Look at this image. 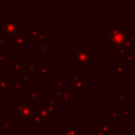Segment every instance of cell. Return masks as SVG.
Listing matches in <instances>:
<instances>
[{"label":"cell","mask_w":135,"mask_h":135,"mask_svg":"<svg viewBox=\"0 0 135 135\" xmlns=\"http://www.w3.org/2000/svg\"><path fill=\"white\" fill-rule=\"evenodd\" d=\"M39 105L31 100H17L15 103V118L17 120L31 119L38 114Z\"/></svg>","instance_id":"cell-1"},{"label":"cell","mask_w":135,"mask_h":135,"mask_svg":"<svg viewBox=\"0 0 135 135\" xmlns=\"http://www.w3.org/2000/svg\"><path fill=\"white\" fill-rule=\"evenodd\" d=\"M93 65L92 47H74L73 49V66L91 68Z\"/></svg>","instance_id":"cell-2"},{"label":"cell","mask_w":135,"mask_h":135,"mask_svg":"<svg viewBox=\"0 0 135 135\" xmlns=\"http://www.w3.org/2000/svg\"><path fill=\"white\" fill-rule=\"evenodd\" d=\"M108 41L111 45L114 47H119L124 45L127 41V35L128 33L121 27V24L119 23H113L108 30Z\"/></svg>","instance_id":"cell-3"},{"label":"cell","mask_w":135,"mask_h":135,"mask_svg":"<svg viewBox=\"0 0 135 135\" xmlns=\"http://www.w3.org/2000/svg\"><path fill=\"white\" fill-rule=\"evenodd\" d=\"M20 33V20L12 19V20H1V38H12L15 35Z\"/></svg>","instance_id":"cell-4"},{"label":"cell","mask_w":135,"mask_h":135,"mask_svg":"<svg viewBox=\"0 0 135 135\" xmlns=\"http://www.w3.org/2000/svg\"><path fill=\"white\" fill-rule=\"evenodd\" d=\"M73 92H77V91H83L86 92L88 91V77L86 76H82L79 77L78 76V72H73Z\"/></svg>","instance_id":"cell-5"},{"label":"cell","mask_w":135,"mask_h":135,"mask_svg":"<svg viewBox=\"0 0 135 135\" xmlns=\"http://www.w3.org/2000/svg\"><path fill=\"white\" fill-rule=\"evenodd\" d=\"M30 41H31V39L26 38L23 33H19L11 38V42L16 44L18 47H24L26 43H30Z\"/></svg>","instance_id":"cell-6"},{"label":"cell","mask_w":135,"mask_h":135,"mask_svg":"<svg viewBox=\"0 0 135 135\" xmlns=\"http://www.w3.org/2000/svg\"><path fill=\"white\" fill-rule=\"evenodd\" d=\"M83 130L78 128V124H64L63 126V135H81Z\"/></svg>","instance_id":"cell-7"},{"label":"cell","mask_w":135,"mask_h":135,"mask_svg":"<svg viewBox=\"0 0 135 135\" xmlns=\"http://www.w3.org/2000/svg\"><path fill=\"white\" fill-rule=\"evenodd\" d=\"M111 72L115 73L117 77H126V62H117L115 66L111 68Z\"/></svg>","instance_id":"cell-8"},{"label":"cell","mask_w":135,"mask_h":135,"mask_svg":"<svg viewBox=\"0 0 135 135\" xmlns=\"http://www.w3.org/2000/svg\"><path fill=\"white\" fill-rule=\"evenodd\" d=\"M43 107L46 108V109H49L52 112H55V111L59 110V101L55 97H50L47 100L44 101Z\"/></svg>","instance_id":"cell-9"},{"label":"cell","mask_w":135,"mask_h":135,"mask_svg":"<svg viewBox=\"0 0 135 135\" xmlns=\"http://www.w3.org/2000/svg\"><path fill=\"white\" fill-rule=\"evenodd\" d=\"M38 115L41 116L44 120H46V119L54 120V119H55V114H54V112L50 111L49 109H46V108H44V107H39Z\"/></svg>","instance_id":"cell-10"},{"label":"cell","mask_w":135,"mask_h":135,"mask_svg":"<svg viewBox=\"0 0 135 135\" xmlns=\"http://www.w3.org/2000/svg\"><path fill=\"white\" fill-rule=\"evenodd\" d=\"M8 91H11V92H24L25 91V83L21 80L12 81L9 84Z\"/></svg>","instance_id":"cell-11"},{"label":"cell","mask_w":135,"mask_h":135,"mask_svg":"<svg viewBox=\"0 0 135 135\" xmlns=\"http://www.w3.org/2000/svg\"><path fill=\"white\" fill-rule=\"evenodd\" d=\"M131 105H126L122 104L120 107V115H121V120H130L131 116H132V112H131Z\"/></svg>","instance_id":"cell-12"},{"label":"cell","mask_w":135,"mask_h":135,"mask_svg":"<svg viewBox=\"0 0 135 135\" xmlns=\"http://www.w3.org/2000/svg\"><path fill=\"white\" fill-rule=\"evenodd\" d=\"M96 130H97L98 132H101V133L105 134V135H111V132H112L111 124H109L105 119H103V120L101 121V124H97Z\"/></svg>","instance_id":"cell-13"},{"label":"cell","mask_w":135,"mask_h":135,"mask_svg":"<svg viewBox=\"0 0 135 135\" xmlns=\"http://www.w3.org/2000/svg\"><path fill=\"white\" fill-rule=\"evenodd\" d=\"M49 37H50V35L44 31V28H39L37 36H36L33 40H34L35 43H40V42H43V41H44L46 38H49Z\"/></svg>","instance_id":"cell-14"},{"label":"cell","mask_w":135,"mask_h":135,"mask_svg":"<svg viewBox=\"0 0 135 135\" xmlns=\"http://www.w3.org/2000/svg\"><path fill=\"white\" fill-rule=\"evenodd\" d=\"M12 79L9 76H0V91H8Z\"/></svg>","instance_id":"cell-15"},{"label":"cell","mask_w":135,"mask_h":135,"mask_svg":"<svg viewBox=\"0 0 135 135\" xmlns=\"http://www.w3.org/2000/svg\"><path fill=\"white\" fill-rule=\"evenodd\" d=\"M39 74L43 77L50 76V63L49 62H40L39 63Z\"/></svg>","instance_id":"cell-16"},{"label":"cell","mask_w":135,"mask_h":135,"mask_svg":"<svg viewBox=\"0 0 135 135\" xmlns=\"http://www.w3.org/2000/svg\"><path fill=\"white\" fill-rule=\"evenodd\" d=\"M74 98V92L73 91H63L62 97H61V101H63V105H68L70 103V101H72Z\"/></svg>","instance_id":"cell-17"},{"label":"cell","mask_w":135,"mask_h":135,"mask_svg":"<svg viewBox=\"0 0 135 135\" xmlns=\"http://www.w3.org/2000/svg\"><path fill=\"white\" fill-rule=\"evenodd\" d=\"M132 50L126 45H122V46H119L117 47V52H116V57L117 58H124L129 53H131Z\"/></svg>","instance_id":"cell-18"},{"label":"cell","mask_w":135,"mask_h":135,"mask_svg":"<svg viewBox=\"0 0 135 135\" xmlns=\"http://www.w3.org/2000/svg\"><path fill=\"white\" fill-rule=\"evenodd\" d=\"M64 78L62 76L54 77V90H63L64 88Z\"/></svg>","instance_id":"cell-19"},{"label":"cell","mask_w":135,"mask_h":135,"mask_svg":"<svg viewBox=\"0 0 135 135\" xmlns=\"http://www.w3.org/2000/svg\"><path fill=\"white\" fill-rule=\"evenodd\" d=\"M30 123H31L32 126H43V124L45 123V120H44L41 116H39V115L37 114V115H34V116L30 119Z\"/></svg>","instance_id":"cell-20"},{"label":"cell","mask_w":135,"mask_h":135,"mask_svg":"<svg viewBox=\"0 0 135 135\" xmlns=\"http://www.w3.org/2000/svg\"><path fill=\"white\" fill-rule=\"evenodd\" d=\"M25 68V62H12L11 63V71L12 72H21Z\"/></svg>","instance_id":"cell-21"},{"label":"cell","mask_w":135,"mask_h":135,"mask_svg":"<svg viewBox=\"0 0 135 135\" xmlns=\"http://www.w3.org/2000/svg\"><path fill=\"white\" fill-rule=\"evenodd\" d=\"M20 77H21V81H23L24 83L28 82L31 80V74H30V72L25 68L20 72Z\"/></svg>","instance_id":"cell-22"},{"label":"cell","mask_w":135,"mask_h":135,"mask_svg":"<svg viewBox=\"0 0 135 135\" xmlns=\"http://www.w3.org/2000/svg\"><path fill=\"white\" fill-rule=\"evenodd\" d=\"M30 97H31V101H33V102L38 101V99L40 97V91H31Z\"/></svg>","instance_id":"cell-23"},{"label":"cell","mask_w":135,"mask_h":135,"mask_svg":"<svg viewBox=\"0 0 135 135\" xmlns=\"http://www.w3.org/2000/svg\"><path fill=\"white\" fill-rule=\"evenodd\" d=\"M111 118L113 120H121V115L119 110H113L111 112Z\"/></svg>","instance_id":"cell-24"},{"label":"cell","mask_w":135,"mask_h":135,"mask_svg":"<svg viewBox=\"0 0 135 135\" xmlns=\"http://www.w3.org/2000/svg\"><path fill=\"white\" fill-rule=\"evenodd\" d=\"M116 97L119 101H124L127 98V92L126 91H117L116 92Z\"/></svg>","instance_id":"cell-25"},{"label":"cell","mask_w":135,"mask_h":135,"mask_svg":"<svg viewBox=\"0 0 135 135\" xmlns=\"http://www.w3.org/2000/svg\"><path fill=\"white\" fill-rule=\"evenodd\" d=\"M40 52L41 53H49L50 52V44L47 42H43L40 44Z\"/></svg>","instance_id":"cell-26"},{"label":"cell","mask_w":135,"mask_h":135,"mask_svg":"<svg viewBox=\"0 0 135 135\" xmlns=\"http://www.w3.org/2000/svg\"><path fill=\"white\" fill-rule=\"evenodd\" d=\"M96 64H97L98 68H107V66H108V63L104 62L101 57H98V58L96 59Z\"/></svg>","instance_id":"cell-27"},{"label":"cell","mask_w":135,"mask_h":135,"mask_svg":"<svg viewBox=\"0 0 135 135\" xmlns=\"http://www.w3.org/2000/svg\"><path fill=\"white\" fill-rule=\"evenodd\" d=\"M25 69H26L28 72L35 71V69H36V64H35V62H25Z\"/></svg>","instance_id":"cell-28"},{"label":"cell","mask_w":135,"mask_h":135,"mask_svg":"<svg viewBox=\"0 0 135 135\" xmlns=\"http://www.w3.org/2000/svg\"><path fill=\"white\" fill-rule=\"evenodd\" d=\"M1 127L3 128V129H6V130H11V122L8 121V120H6V119H2L1 120Z\"/></svg>","instance_id":"cell-29"},{"label":"cell","mask_w":135,"mask_h":135,"mask_svg":"<svg viewBox=\"0 0 135 135\" xmlns=\"http://www.w3.org/2000/svg\"><path fill=\"white\" fill-rule=\"evenodd\" d=\"M124 62L127 63V62H133V60H134V53L133 52H131V53H129L126 57H124Z\"/></svg>","instance_id":"cell-30"},{"label":"cell","mask_w":135,"mask_h":135,"mask_svg":"<svg viewBox=\"0 0 135 135\" xmlns=\"http://www.w3.org/2000/svg\"><path fill=\"white\" fill-rule=\"evenodd\" d=\"M38 28H30V39L32 38V39H34L36 36H37V34H38Z\"/></svg>","instance_id":"cell-31"},{"label":"cell","mask_w":135,"mask_h":135,"mask_svg":"<svg viewBox=\"0 0 135 135\" xmlns=\"http://www.w3.org/2000/svg\"><path fill=\"white\" fill-rule=\"evenodd\" d=\"M0 50H2V51H4V52H5V50H6L5 39H3V38H1V37H0Z\"/></svg>","instance_id":"cell-32"},{"label":"cell","mask_w":135,"mask_h":135,"mask_svg":"<svg viewBox=\"0 0 135 135\" xmlns=\"http://www.w3.org/2000/svg\"><path fill=\"white\" fill-rule=\"evenodd\" d=\"M111 135H122V133H121L120 129H114V130H112Z\"/></svg>","instance_id":"cell-33"},{"label":"cell","mask_w":135,"mask_h":135,"mask_svg":"<svg viewBox=\"0 0 135 135\" xmlns=\"http://www.w3.org/2000/svg\"><path fill=\"white\" fill-rule=\"evenodd\" d=\"M92 135H105V134H103L101 132H98L96 129H94V130H92Z\"/></svg>","instance_id":"cell-34"},{"label":"cell","mask_w":135,"mask_h":135,"mask_svg":"<svg viewBox=\"0 0 135 135\" xmlns=\"http://www.w3.org/2000/svg\"><path fill=\"white\" fill-rule=\"evenodd\" d=\"M2 55H5V52H4V51H2V50H0V57H1Z\"/></svg>","instance_id":"cell-35"},{"label":"cell","mask_w":135,"mask_h":135,"mask_svg":"<svg viewBox=\"0 0 135 135\" xmlns=\"http://www.w3.org/2000/svg\"><path fill=\"white\" fill-rule=\"evenodd\" d=\"M69 85H70L69 81H66V80H65V81H64V86H69Z\"/></svg>","instance_id":"cell-36"},{"label":"cell","mask_w":135,"mask_h":135,"mask_svg":"<svg viewBox=\"0 0 135 135\" xmlns=\"http://www.w3.org/2000/svg\"><path fill=\"white\" fill-rule=\"evenodd\" d=\"M1 70H2V65H1V62H0V76H1Z\"/></svg>","instance_id":"cell-37"},{"label":"cell","mask_w":135,"mask_h":135,"mask_svg":"<svg viewBox=\"0 0 135 135\" xmlns=\"http://www.w3.org/2000/svg\"><path fill=\"white\" fill-rule=\"evenodd\" d=\"M122 135H127V134H122ZM128 135H135V134H128Z\"/></svg>","instance_id":"cell-38"},{"label":"cell","mask_w":135,"mask_h":135,"mask_svg":"<svg viewBox=\"0 0 135 135\" xmlns=\"http://www.w3.org/2000/svg\"><path fill=\"white\" fill-rule=\"evenodd\" d=\"M133 62H135V53H134V60H133Z\"/></svg>","instance_id":"cell-39"}]
</instances>
